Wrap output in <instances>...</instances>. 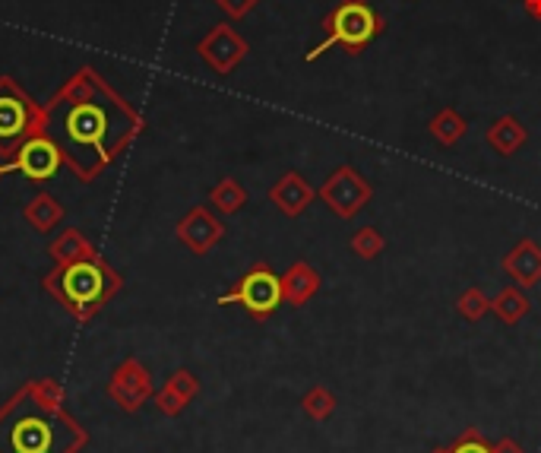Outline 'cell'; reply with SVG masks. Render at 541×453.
<instances>
[{"instance_id": "cell-11", "label": "cell", "mask_w": 541, "mask_h": 453, "mask_svg": "<svg viewBox=\"0 0 541 453\" xmlns=\"http://www.w3.org/2000/svg\"><path fill=\"white\" fill-rule=\"evenodd\" d=\"M175 235H178V241L184 244L190 254L206 257V254L225 238V222L216 216V210H212V206L200 203V206H193V210H187V213L181 216Z\"/></svg>"}, {"instance_id": "cell-3", "label": "cell", "mask_w": 541, "mask_h": 453, "mask_svg": "<svg viewBox=\"0 0 541 453\" xmlns=\"http://www.w3.org/2000/svg\"><path fill=\"white\" fill-rule=\"evenodd\" d=\"M121 286L124 276L102 254H92L73 263H57L51 273L42 276V289L61 301L64 311L73 320H80V324H89L121 292Z\"/></svg>"}, {"instance_id": "cell-4", "label": "cell", "mask_w": 541, "mask_h": 453, "mask_svg": "<svg viewBox=\"0 0 541 453\" xmlns=\"http://www.w3.org/2000/svg\"><path fill=\"white\" fill-rule=\"evenodd\" d=\"M383 16L367 4V0H339V7L330 10V16L323 20V42L307 51V61L323 58L330 48H345L349 54H358L371 45L377 35L383 32Z\"/></svg>"}, {"instance_id": "cell-8", "label": "cell", "mask_w": 541, "mask_h": 453, "mask_svg": "<svg viewBox=\"0 0 541 453\" xmlns=\"http://www.w3.org/2000/svg\"><path fill=\"white\" fill-rule=\"evenodd\" d=\"M108 396H111L114 406H118L121 412H130V415L140 412L152 396H156V390H152V374L140 358H124V362L111 371Z\"/></svg>"}, {"instance_id": "cell-26", "label": "cell", "mask_w": 541, "mask_h": 453, "mask_svg": "<svg viewBox=\"0 0 541 453\" xmlns=\"http://www.w3.org/2000/svg\"><path fill=\"white\" fill-rule=\"evenodd\" d=\"M212 4H216L228 20H244V16L254 10L260 0H212Z\"/></svg>"}, {"instance_id": "cell-7", "label": "cell", "mask_w": 541, "mask_h": 453, "mask_svg": "<svg viewBox=\"0 0 541 453\" xmlns=\"http://www.w3.org/2000/svg\"><path fill=\"white\" fill-rule=\"evenodd\" d=\"M317 197L330 206V213L339 219H355L367 203L374 197V187L367 181L355 165H339L336 172H330L320 184Z\"/></svg>"}, {"instance_id": "cell-19", "label": "cell", "mask_w": 541, "mask_h": 453, "mask_svg": "<svg viewBox=\"0 0 541 453\" xmlns=\"http://www.w3.org/2000/svg\"><path fill=\"white\" fill-rule=\"evenodd\" d=\"M48 254L54 257V263H73V260H83L99 254L92 248V241L80 232V229H64L51 244H48Z\"/></svg>"}, {"instance_id": "cell-28", "label": "cell", "mask_w": 541, "mask_h": 453, "mask_svg": "<svg viewBox=\"0 0 541 453\" xmlns=\"http://www.w3.org/2000/svg\"><path fill=\"white\" fill-rule=\"evenodd\" d=\"M523 10L529 13V20L541 23V0H523Z\"/></svg>"}, {"instance_id": "cell-12", "label": "cell", "mask_w": 541, "mask_h": 453, "mask_svg": "<svg viewBox=\"0 0 541 453\" xmlns=\"http://www.w3.org/2000/svg\"><path fill=\"white\" fill-rule=\"evenodd\" d=\"M500 270L507 273V279H513V286L535 289L541 282V244L535 238L516 241L500 260Z\"/></svg>"}, {"instance_id": "cell-10", "label": "cell", "mask_w": 541, "mask_h": 453, "mask_svg": "<svg viewBox=\"0 0 541 453\" xmlns=\"http://www.w3.org/2000/svg\"><path fill=\"white\" fill-rule=\"evenodd\" d=\"M61 165H64V156H61V149H57V143L48 134H38V137L26 140L23 146H19V153L10 159L13 172H19L32 184L51 181Z\"/></svg>"}, {"instance_id": "cell-18", "label": "cell", "mask_w": 541, "mask_h": 453, "mask_svg": "<svg viewBox=\"0 0 541 453\" xmlns=\"http://www.w3.org/2000/svg\"><path fill=\"white\" fill-rule=\"evenodd\" d=\"M529 311H532V301H529L526 289H519V286H507L491 298V314L507 327H516L519 320H526Z\"/></svg>"}, {"instance_id": "cell-14", "label": "cell", "mask_w": 541, "mask_h": 453, "mask_svg": "<svg viewBox=\"0 0 541 453\" xmlns=\"http://www.w3.org/2000/svg\"><path fill=\"white\" fill-rule=\"evenodd\" d=\"M197 393H200V377L190 368H178L168 374V381L162 384V390L152 396V400H156L162 415L175 419V415H181L193 400H197Z\"/></svg>"}, {"instance_id": "cell-27", "label": "cell", "mask_w": 541, "mask_h": 453, "mask_svg": "<svg viewBox=\"0 0 541 453\" xmlns=\"http://www.w3.org/2000/svg\"><path fill=\"white\" fill-rule=\"evenodd\" d=\"M491 453H526V450L519 447V444H516L513 438H500V441H497V444L491 447Z\"/></svg>"}, {"instance_id": "cell-21", "label": "cell", "mask_w": 541, "mask_h": 453, "mask_svg": "<svg viewBox=\"0 0 541 453\" xmlns=\"http://www.w3.org/2000/svg\"><path fill=\"white\" fill-rule=\"evenodd\" d=\"M428 130H431V137L440 143V146H456L462 137L469 134V121L459 115L456 108H440L437 115L431 118V124H428Z\"/></svg>"}, {"instance_id": "cell-2", "label": "cell", "mask_w": 541, "mask_h": 453, "mask_svg": "<svg viewBox=\"0 0 541 453\" xmlns=\"http://www.w3.org/2000/svg\"><path fill=\"white\" fill-rule=\"evenodd\" d=\"M89 431L64 406V387L38 377L0 406V453H80Z\"/></svg>"}, {"instance_id": "cell-20", "label": "cell", "mask_w": 541, "mask_h": 453, "mask_svg": "<svg viewBox=\"0 0 541 453\" xmlns=\"http://www.w3.org/2000/svg\"><path fill=\"white\" fill-rule=\"evenodd\" d=\"M209 206L222 216H235L247 206V191L238 178H222L219 184L209 187Z\"/></svg>"}, {"instance_id": "cell-24", "label": "cell", "mask_w": 541, "mask_h": 453, "mask_svg": "<svg viewBox=\"0 0 541 453\" xmlns=\"http://www.w3.org/2000/svg\"><path fill=\"white\" fill-rule=\"evenodd\" d=\"M488 311H491V298L481 292L478 286L466 289V292L456 298V314H459L462 320H469V324H478V320L485 317Z\"/></svg>"}, {"instance_id": "cell-5", "label": "cell", "mask_w": 541, "mask_h": 453, "mask_svg": "<svg viewBox=\"0 0 541 453\" xmlns=\"http://www.w3.org/2000/svg\"><path fill=\"white\" fill-rule=\"evenodd\" d=\"M45 134V105L13 77H0V159L10 162L26 140Z\"/></svg>"}, {"instance_id": "cell-25", "label": "cell", "mask_w": 541, "mask_h": 453, "mask_svg": "<svg viewBox=\"0 0 541 453\" xmlns=\"http://www.w3.org/2000/svg\"><path fill=\"white\" fill-rule=\"evenodd\" d=\"M450 453H491V444L485 441V434H481L478 428H466L450 444Z\"/></svg>"}, {"instance_id": "cell-9", "label": "cell", "mask_w": 541, "mask_h": 453, "mask_svg": "<svg viewBox=\"0 0 541 453\" xmlns=\"http://www.w3.org/2000/svg\"><path fill=\"white\" fill-rule=\"evenodd\" d=\"M197 54L203 58V64L212 70V73H219V77H228V73H235L238 64L247 58V42H244V35L235 29V26H228V23H219V26H212L200 45H197Z\"/></svg>"}, {"instance_id": "cell-29", "label": "cell", "mask_w": 541, "mask_h": 453, "mask_svg": "<svg viewBox=\"0 0 541 453\" xmlns=\"http://www.w3.org/2000/svg\"><path fill=\"white\" fill-rule=\"evenodd\" d=\"M7 172H13V168H10V162H4V165H0V178H4Z\"/></svg>"}, {"instance_id": "cell-15", "label": "cell", "mask_w": 541, "mask_h": 453, "mask_svg": "<svg viewBox=\"0 0 541 453\" xmlns=\"http://www.w3.org/2000/svg\"><path fill=\"white\" fill-rule=\"evenodd\" d=\"M320 270L311 267L307 260H295L292 267H288L282 273V298H285V305H292V308H304L307 301H311L317 292H320Z\"/></svg>"}, {"instance_id": "cell-23", "label": "cell", "mask_w": 541, "mask_h": 453, "mask_svg": "<svg viewBox=\"0 0 541 453\" xmlns=\"http://www.w3.org/2000/svg\"><path fill=\"white\" fill-rule=\"evenodd\" d=\"M349 248L361 260H377L383 254V248H386V238L380 235V229H374V225H364V229H358L349 238Z\"/></svg>"}, {"instance_id": "cell-1", "label": "cell", "mask_w": 541, "mask_h": 453, "mask_svg": "<svg viewBox=\"0 0 541 453\" xmlns=\"http://www.w3.org/2000/svg\"><path fill=\"white\" fill-rule=\"evenodd\" d=\"M140 130V111L92 67L73 70L45 105V134L83 184H92L118 162Z\"/></svg>"}, {"instance_id": "cell-30", "label": "cell", "mask_w": 541, "mask_h": 453, "mask_svg": "<svg viewBox=\"0 0 541 453\" xmlns=\"http://www.w3.org/2000/svg\"><path fill=\"white\" fill-rule=\"evenodd\" d=\"M434 453H450V447H443V450H434Z\"/></svg>"}, {"instance_id": "cell-16", "label": "cell", "mask_w": 541, "mask_h": 453, "mask_svg": "<svg viewBox=\"0 0 541 453\" xmlns=\"http://www.w3.org/2000/svg\"><path fill=\"white\" fill-rule=\"evenodd\" d=\"M485 140H488V146L494 149L497 156L510 159V156H516L519 149L526 146L529 130H526V124L519 121L516 115H500V118L485 130Z\"/></svg>"}, {"instance_id": "cell-22", "label": "cell", "mask_w": 541, "mask_h": 453, "mask_svg": "<svg viewBox=\"0 0 541 453\" xmlns=\"http://www.w3.org/2000/svg\"><path fill=\"white\" fill-rule=\"evenodd\" d=\"M336 393L330 390V387H323V384H317V387H311L304 393V400H301V409H304V415L307 419H314V422H326V419H333V412H336Z\"/></svg>"}, {"instance_id": "cell-17", "label": "cell", "mask_w": 541, "mask_h": 453, "mask_svg": "<svg viewBox=\"0 0 541 453\" xmlns=\"http://www.w3.org/2000/svg\"><path fill=\"white\" fill-rule=\"evenodd\" d=\"M23 219L32 225L35 232L48 235V232H54L57 225L64 222V206H61V200H57V197H51V194L42 191V194H35V197L26 203Z\"/></svg>"}, {"instance_id": "cell-13", "label": "cell", "mask_w": 541, "mask_h": 453, "mask_svg": "<svg viewBox=\"0 0 541 453\" xmlns=\"http://www.w3.org/2000/svg\"><path fill=\"white\" fill-rule=\"evenodd\" d=\"M314 197H317V191L301 172H285L273 187H269V203H273L276 210L288 219L304 216L307 206L314 203Z\"/></svg>"}, {"instance_id": "cell-6", "label": "cell", "mask_w": 541, "mask_h": 453, "mask_svg": "<svg viewBox=\"0 0 541 453\" xmlns=\"http://www.w3.org/2000/svg\"><path fill=\"white\" fill-rule=\"evenodd\" d=\"M219 305L222 308L241 305L254 320H269L285 305L282 276L273 273V267H266V263H257V267H250L228 292L219 295Z\"/></svg>"}]
</instances>
